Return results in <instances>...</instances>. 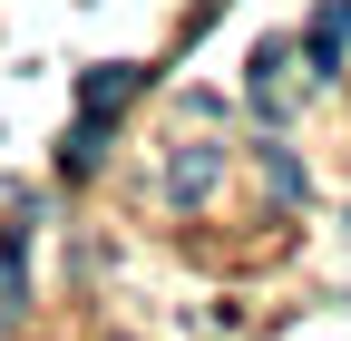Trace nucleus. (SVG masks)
Returning a JSON list of instances; mask_svg holds the SVG:
<instances>
[{
  "mask_svg": "<svg viewBox=\"0 0 351 341\" xmlns=\"http://www.w3.org/2000/svg\"><path fill=\"white\" fill-rule=\"evenodd\" d=\"M215 186V147H195V156H176V205H195Z\"/></svg>",
  "mask_w": 351,
  "mask_h": 341,
  "instance_id": "nucleus-1",
  "label": "nucleus"
}]
</instances>
